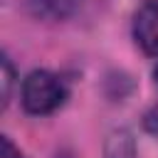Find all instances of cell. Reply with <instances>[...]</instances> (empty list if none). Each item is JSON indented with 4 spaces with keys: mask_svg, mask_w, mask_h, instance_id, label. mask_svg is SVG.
<instances>
[{
    "mask_svg": "<svg viewBox=\"0 0 158 158\" xmlns=\"http://www.w3.org/2000/svg\"><path fill=\"white\" fill-rule=\"evenodd\" d=\"M0 67H2V106H7L10 101V89H12V79H15V69L10 64V59L2 54L0 57Z\"/></svg>",
    "mask_w": 158,
    "mask_h": 158,
    "instance_id": "obj_5",
    "label": "cell"
},
{
    "mask_svg": "<svg viewBox=\"0 0 158 158\" xmlns=\"http://www.w3.org/2000/svg\"><path fill=\"white\" fill-rule=\"evenodd\" d=\"M104 158H136V138L128 128H116L104 143Z\"/></svg>",
    "mask_w": 158,
    "mask_h": 158,
    "instance_id": "obj_3",
    "label": "cell"
},
{
    "mask_svg": "<svg viewBox=\"0 0 158 158\" xmlns=\"http://www.w3.org/2000/svg\"><path fill=\"white\" fill-rule=\"evenodd\" d=\"M67 91L64 84L59 81V77H54L47 69H35L25 77L22 89H20V99L27 114L42 116V114H52L62 106Z\"/></svg>",
    "mask_w": 158,
    "mask_h": 158,
    "instance_id": "obj_1",
    "label": "cell"
},
{
    "mask_svg": "<svg viewBox=\"0 0 158 158\" xmlns=\"http://www.w3.org/2000/svg\"><path fill=\"white\" fill-rule=\"evenodd\" d=\"M156 81H158V67H156Z\"/></svg>",
    "mask_w": 158,
    "mask_h": 158,
    "instance_id": "obj_7",
    "label": "cell"
},
{
    "mask_svg": "<svg viewBox=\"0 0 158 158\" xmlns=\"http://www.w3.org/2000/svg\"><path fill=\"white\" fill-rule=\"evenodd\" d=\"M0 158H25V156L20 153V148H15V143L7 136H2L0 138Z\"/></svg>",
    "mask_w": 158,
    "mask_h": 158,
    "instance_id": "obj_6",
    "label": "cell"
},
{
    "mask_svg": "<svg viewBox=\"0 0 158 158\" xmlns=\"http://www.w3.org/2000/svg\"><path fill=\"white\" fill-rule=\"evenodd\" d=\"M133 37L138 42V47L151 54L158 57V0L146 2L136 17H133Z\"/></svg>",
    "mask_w": 158,
    "mask_h": 158,
    "instance_id": "obj_2",
    "label": "cell"
},
{
    "mask_svg": "<svg viewBox=\"0 0 158 158\" xmlns=\"http://www.w3.org/2000/svg\"><path fill=\"white\" fill-rule=\"evenodd\" d=\"M79 0H30V7L37 17L44 20H64L77 10Z\"/></svg>",
    "mask_w": 158,
    "mask_h": 158,
    "instance_id": "obj_4",
    "label": "cell"
}]
</instances>
